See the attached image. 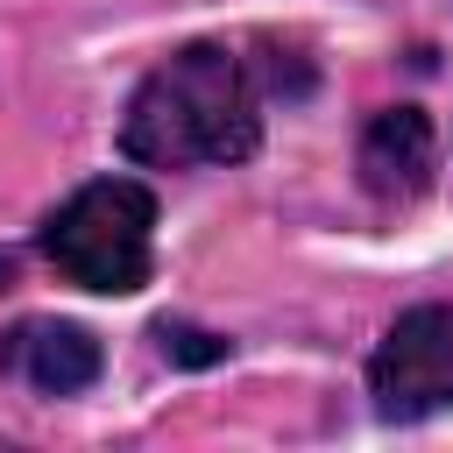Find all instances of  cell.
I'll list each match as a JSON object with an SVG mask.
<instances>
[{
	"label": "cell",
	"mask_w": 453,
	"mask_h": 453,
	"mask_svg": "<svg viewBox=\"0 0 453 453\" xmlns=\"http://www.w3.org/2000/svg\"><path fill=\"white\" fill-rule=\"evenodd\" d=\"M120 149L149 170H212L262 149V78L226 42L170 50L127 99Z\"/></svg>",
	"instance_id": "cell-1"
},
{
	"label": "cell",
	"mask_w": 453,
	"mask_h": 453,
	"mask_svg": "<svg viewBox=\"0 0 453 453\" xmlns=\"http://www.w3.org/2000/svg\"><path fill=\"white\" fill-rule=\"evenodd\" d=\"M35 241L64 283L127 297L149 283V262H156V198L134 177H92L42 219Z\"/></svg>",
	"instance_id": "cell-2"
},
{
	"label": "cell",
	"mask_w": 453,
	"mask_h": 453,
	"mask_svg": "<svg viewBox=\"0 0 453 453\" xmlns=\"http://www.w3.org/2000/svg\"><path fill=\"white\" fill-rule=\"evenodd\" d=\"M368 396L382 418L453 411V304H411L368 354Z\"/></svg>",
	"instance_id": "cell-3"
},
{
	"label": "cell",
	"mask_w": 453,
	"mask_h": 453,
	"mask_svg": "<svg viewBox=\"0 0 453 453\" xmlns=\"http://www.w3.org/2000/svg\"><path fill=\"white\" fill-rule=\"evenodd\" d=\"M432 163H439V134L418 106H382L368 113L361 127V149H354V170L361 184L382 198V205H411L425 184H432Z\"/></svg>",
	"instance_id": "cell-4"
},
{
	"label": "cell",
	"mask_w": 453,
	"mask_h": 453,
	"mask_svg": "<svg viewBox=\"0 0 453 453\" xmlns=\"http://www.w3.org/2000/svg\"><path fill=\"white\" fill-rule=\"evenodd\" d=\"M0 361L42 396H78L99 382V340L71 319H21L0 340Z\"/></svg>",
	"instance_id": "cell-5"
},
{
	"label": "cell",
	"mask_w": 453,
	"mask_h": 453,
	"mask_svg": "<svg viewBox=\"0 0 453 453\" xmlns=\"http://www.w3.org/2000/svg\"><path fill=\"white\" fill-rule=\"evenodd\" d=\"M156 347H163L170 361H184V368H212V361H226V340L205 333V326H191V319H156Z\"/></svg>",
	"instance_id": "cell-6"
},
{
	"label": "cell",
	"mask_w": 453,
	"mask_h": 453,
	"mask_svg": "<svg viewBox=\"0 0 453 453\" xmlns=\"http://www.w3.org/2000/svg\"><path fill=\"white\" fill-rule=\"evenodd\" d=\"M7 283H14V255L0 248V290H7Z\"/></svg>",
	"instance_id": "cell-7"
}]
</instances>
